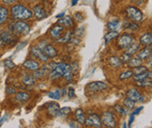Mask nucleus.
<instances>
[{
  "label": "nucleus",
  "instance_id": "f257e3e1",
  "mask_svg": "<svg viewBox=\"0 0 152 128\" xmlns=\"http://www.w3.org/2000/svg\"><path fill=\"white\" fill-rule=\"evenodd\" d=\"M10 12L14 19L19 20V21L30 19L33 16L32 11L30 9H28L27 8L25 7V6L20 5V4H17V5L13 6V7L11 8Z\"/></svg>",
  "mask_w": 152,
  "mask_h": 128
},
{
  "label": "nucleus",
  "instance_id": "f03ea898",
  "mask_svg": "<svg viewBox=\"0 0 152 128\" xmlns=\"http://www.w3.org/2000/svg\"><path fill=\"white\" fill-rule=\"evenodd\" d=\"M10 28L11 32H15L17 34H21V35H26L30 31V27L28 26V25L22 21L13 22V24L10 26Z\"/></svg>",
  "mask_w": 152,
  "mask_h": 128
},
{
  "label": "nucleus",
  "instance_id": "7ed1b4c3",
  "mask_svg": "<svg viewBox=\"0 0 152 128\" xmlns=\"http://www.w3.org/2000/svg\"><path fill=\"white\" fill-rule=\"evenodd\" d=\"M128 18L133 22H141L143 19V13L139 9L135 7H128L126 9Z\"/></svg>",
  "mask_w": 152,
  "mask_h": 128
},
{
  "label": "nucleus",
  "instance_id": "20e7f679",
  "mask_svg": "<svg viewBox=\"0 0 152 128\" xmlns=\"http://www.w3.org/2000/svg\"><path fill=\"white\" fill-rule=\"evenodd\" d=\"M101 121H102V124H103L108 128H115V126H116L115 116L112 112H110V111H104L102 113V116L101 118Z\"/></svg>",
  "mask_w": 152,
  "mask_h": 128
},
{
  "label": "nucleus",
  "instance_id": "39448f33",
  "mask_svg": "<svg viewBox=\"0 0 152 128\" xmlns=\"http://www.w3.org/2000/svg\"><path fill=\"white\" fill-rule=\"evenodd\" d=\"M85 124L87 126H92V127H96V128H101L102 127V121L101 118L99 117L98 114H90L88 116V118L86 119L85 121Z\"/></svg>",
  "mask_w": 152,
  "mask_h": 128
},
{
  "label": "nucleus",
  "instance_id": "423d86ee",
  "mask_svg": "<svg viewBox=\"0 0 152 128\" xmlns=\"http://www.w3.org/2000/svg\"><path fill=\"white\" fill-rule=\"evenodd\" d=\"M107 87L108 85L103 81H93L86 85V89L90 92H100L105 90Z\"/></svg>",
  "mask_w": 152,
  "mask_h": 128
},
{
  "label": "nucleus",
  "instance_id": "0eeeda50",
  "mask_svg": "<svg viewBox=\"0 0 152 128\" xmlns=\"http://www.w3.org/2000/svg\"><path fill=\"white\" fill-rule=\"evenodd\" d=\"M133 41V38L131 35L129 34H124L118 38V46L120 49H126L130 46Z\"/></svg>",
  "mask_w": 152,
  "mask_h": 128
},
{
  "label": "nucleus",
  "instance_id": "6e6552de",
  "mask_svg": "<svg viewBox=\"0 0 152 128\" xmlns=\"http://www.w3.org/2000/svg\"><path fill=\"white\" fill-rule=\"evenodd\" d=\"M126 95H127V97L128 98H130V99L133 100L134 102H136V101H142V95L140 94V92L135 89V88H132L129 90L127 93H126Z\"/></svg>",
  "mask_w": 152,
  "mask_h": 128
},
{
  "label": "nucleus",
  "instance_id": "1a4fd4ad",
  "mask_svg": "<svg viewBox=\"0 0 152 128\" xmlns=\"http://www.w3.org/2000/svg\"><path fill=\"white\" fill-rule=\"evenodd\" d=\"M33 13H34V16L36 17L38 20H42L47 17V12H46L45 9L40 5L35 6L33 9Z\"/></svg>",
  "mask_w": 152,
  "mask_h": 128
},
{
  "label": "nucleus",
  "instance_id": "9d476101",
  "mask_svg": "<svg viewBox=\"0 0 152 128\" xmlns=\"http://www.w3.org/2000/svg\"><path fill=\"white\" fill-rule=\"evenodd\" d=\"M31 54L35 58H37V59L42 61V62H47L48 61V57L43 54V51L40 50L39 48H32Z\"/></svg>",
  "mask_w": 152,
  "mask_h": 128
},
{
  "label": "nucleus",
  "instance_id": "9b49d317",
  "mask_svg": "<svg viewBox=\"0 0 152 128\" xmlns=\"http://www.w3.org/2000/svg\"><path fill=\"white\" fill-rule=\"evenodd\" d=\"M55 69L62 75V77H63L65 74H67L68 72L72 71L71 66H69V65H67V64H64V63L56 64V68H55Z\"/></svg>",
  "mask_w": 152,
  "mask_h": 128
},
{
  "label": "nucleus",
  "instance_id": "f8f14e48",
  "mask_svg": "<svg viewBox=\"0 0 152 128\" xmlns=\"http://www.w3.org/2000/svg\"><path fill=\"white\" fill-rule=\"evenodd\" d=\"M43 54L48 58H55L57 55L58 51H56V49L54 46L47 45V46H45V48L43 49Z\"/></svg>",
  "mask_w": 152,
  "mask_h": 128
},
{
  "label": "nucleus",
  "instance_id": "ddd939ff",
  "mask_svg": "<svg viewBox=\"0 0 152 128\" xmlns=\"http://www.w3.org/2000/svg\"><path fill=\"white\" fill-rule=\"evenodd\" d=\"M23 67L28 69V70L35 71L39 67V64L37 61H34V60H26L23 64Z\"/></svg>",
  "mask_w": 152,
  "mask_h": 128
},
{
  "label": "nucleus",
  "instance_id": "4468645a",
  "mask_svg": "<svg viewBox=\"0 0 152 128\" xmlns=\"http://www.w3.org/2000/svg\"><path fill=\"white\" fill-rule=\"evenodd\" d=\"M48 72H49L48 67H43L42 68L39 67L37 70H35L33 77H34V79H42L48 74Z\"/></svg>",
  "mask_w": 152,
  "mask_h": 128
},
{
  "label": "nucleus",
  "instance_id": "2eb2a0df",
  "mask_svg": "<svg viewBox=\"0 0 152 128\" xmlns=\"http://www.w3.org/2000/svg\"><path fill=\"white\" fill-rule=\"evenodd\" d=\"M57 22L61 26H66V27H69L73 25V21L71 16H63L61 19L58 20Z\"/></svg>",
  "mask_w": 152,
  "mask_h": 128
},
{
  "label": "nucleus",
  "instance_id": "dca6fc26",
  "mask_svg": "<svg viewBox=\"0 0 152 128\" xmlns=\"http://www.w3.org/2000/svg\"><path fill=\"white\" fill-rule=\"evenodd\" d=\"M151 54V49L150 47H145L143 50L140 51L137 54V58L140 60H145L147 59L148 57H149Z\"/></svg>",
  "mask_w": 152,
  "mask_h": 128
},
{
  "label": "nucleus",
  "instance_id": "f3484780",
  "mask_svg": "<svg viewBox=\"0 0 152 128\" xmlns=\"http://www.w3.org/2000/svg\"><path fill=\"white\" fill-rule=\"evenodd\" d=\"M62 31H63V26H61L60 25H57L56 26H54L52 29H51V36L55 38H59L61 34H62Z\"/></svg>",
  "mask_w": 152,
  "mask_h": 128
},
{
  "label": "nucleus",
  "instance_id": "a211bd4d",
  "mask_svg": "<svg viewBox=\"0 0 152 128\" xmlns=\"http://www.w3.org/2000/svg\"><path fill=\"white\" fill-rule=\"evenodd\" d=\"M0 38L3 40L4 44H11L12 42H14L13 36L8 32H2L1 35H0Z\"/></svg>",
  "mask_w": 152,
  "mask_h": 128
},
{
  "label": "nucleus",
  "instance_id": "6ab92c4d",
  "mask_svg": "<svg viewBox=\"0 0 152 128\" xmlns=\"http://www.w3.org/2000/svg\"><path fill=\"white\" fill-rule=\"evenodd\" d=\"M59 108H60L59 105H58L57 103L52 102L49 104V106H48V112L50 115L56 117V116H57V114H58V110H59Z\"/></svg>",
  "mask_w": 152,
  "mask_h": 128
},
{
  "label": "nucleus",
  "instance_id": "aec40b11",
  "mask_svg": "<svg viewBox=\"0 0 152 128\" xmlns=\"http://www.w3.org/2000/svg\"><path fill=\"white\" fill-rule=\"evenodd\" d=\"M140 43L143 45H150L152 43V35L151 33H145L140 38Z\"/></svg>",
  "mask_w": 152,
  "mask_h": 128
},
{
  "label": "nucleus",
  "instance_id": "412c9836",
  "mask_svg": "<svg viewBox=\"0 0 152 128\" xmlns=\"http://www.w3.org/2000/svg\"><path fill=\"white\" fill-rule=\"evenodd\" d=\"M9 11L5 7H0V25H3L4 22L8 20Z\"/></svg>",
  "mask_w": 152,
  "mask_h": 128
},
{
  "label": "nucleus",
  "instance_id": "4be33fe9",
  "mask_svg": "<svg viewBox=\"0 0 152 128\" xmlns=\"http://www.w3.org/2000/svg\"><path fill=\"white\" fill-rule=\"evenodd\" d=\"M108 28L110 30L115 31V32H118L120 27H121V22L118 20H115V21H112V22H109L108 25H107Z\"/></svg>",
  "mask_w": 152,
  "mask_h": 128
},
{
  "label": "nucleus",
  "instance_id": "5701e85b",
  "mask_svg": "<svg viewBox=\"0 0 152 128\" xmlns=\"http://www.w3.org/2000/svg\"><path fill=\"white\" fill-rule=\"evenodd\" d=\"M75 119L77 120V121L79 124H85V121H86V116L84 111L82 110L81 108H78L77 110L75 111Z\"/></svg>",
  "mask_w": 152,
  "mask_h": 128
},
{
  "label": "nucleus",
  "instance_id": "b1692460",
  "mask_svg": "<svg viewBox=\"0 0 152 128\" xmlns=\"http://www.w3.org/2000/svg\"><path fill=\"white\" fill-rule=\"evenodd\" d=\"M109 64H110L111 67L116 68V67H119L121 66L122 62L120 60V58L116 57V56H112V57L109 58Z\"/></svg>",
  "mask_w": 152,
  "mask_h": 128
},
{
  "label": "nucleus",
  "instance_id": "393cba45",
  "mask_svg": "<svg viewBox=\"0 0 152 128\" xmlns=\"http://www.w3.org/2000/svg\"><path fill=\"white\" fill-rule=\"evenodd\" d=\"M119 36L118 35V32H115V31H111L109 33H107L105 35L104 37V39H105V44H108L110 41H112V40L115 38H118Z\"/></svg>",
  "mask_w": 152,
  "mask_h": 128
},
{
  "label": "nucleus",
  "instance_id": "a878e982",
  "mask_svg": "<svg viewBox=\"0 0 152 128\" xmlns=\"http://www.w3.org/2000/svg\"><path fill=\"white\" fill-rule=\"evenodd\" d=\"M148 76L151 80V71H148V72H145V73H142V74L134 75L133 80L135 81H139V80H145V79H148Z\"/></svg>",
  "mask_w": 152,
  "mask_h": 128
},
{
  "label": "nucleus",
  "instance_id": "bb28decb",
  "mask_svg": "<svg viewBox=\"0 0 152 128\" xmlns=\"http://www.w3.org/2000/svg\"><path fill=\"white\" fill-rule=\"evenodd\" d=\"M29 98H30V96H29L28 94H26V93H18V94H16L15 95V99L17 101H20V102H25V101H27Z\"/></svg>",
  "mask_w": 152,
  "mask_h": 128
},
{
  "label": "nucleus",
  "instance_id": "cd10ccee",
  "mask_svg": "<svg viewBox=\"0 0 152 128\" xmlns=\"http://www.w3.org/2000/svg\"><path fill=\"white\" fill-rule=\"evenodd\" d=\"M138 49H139V45L138 44H135V43L132 44V43L128 48H126V52H125V54H127L129 55H132V54H135Z\"/></svg>",
  "mask_w": 152,
  "mask_h": 128
},
{
  "label": "nucleus",
  "instance_id": "c85d7f7f",
  "mask_svg": "<svg viewBox=\"0 0 152 128\" xmlns=\"http://www.w3.org/2000/svg\"><path fill=\"white\" fill-rule=\"evenodd\" d=\"M23 82L24 84L27 85V86H30V85H33L34 82H35V79L33 76L29 74H26L24 77H23Z\"/></svg>",
  "mask_w": 152,
  "mask_h": 128
},
{
  "label": "nucleus",
  "instance_id": "c756f323",
  "mask_svg": "<svg viewBox=\"0 0 152 128\" xmlns=\"http://www.w3.org/2000/svg\"><path fill=\"white\" fill-rule=\"evenodd\" d=\"M72 33L71 31H68L66 33V35L64 37L60 38H58L56 39V41L57 42H59V43H67L69 41H71L72 40Z\"/></svg>",
  "mask_w": 152,
  "mask_h": 128
},
{
  "label": "nucleus",
  "instance_id": "7c9ffc66",
  "mask_svg": "<svg viewBox=\"0 0 152 128\" xmlns=\"http://www.w3.org/2000/svg\"><path fill=\"white\" fill-rule=\"evenodd\" d=\"M128 65L129 67H139V66H141V64H142V61L138 59V58H130V60H129L128 62Z\"/></svg>",
  "mask_w": 152,
  "mask_h": 128
},
{
  "label": "nucleus",
  "instance_id": "2f4dec72",
  "mask_svg": "<svg viewBox=\"0 0 152 128\" xmlns=\"http://www.w3.org/2000/svg\"><path fill=\"white\" fill-rule=\"evenodd\" d=\"M133 71L132 73L134 75H137V74H142V73H145V72H148V67H144V66H139V67H133Z\"/></svg>",
  "mask_w": 152,
  "mask_h": 128
},
{
  "label": "nucleus",
  "instance_id": "473e14b6",
  "mask_svg": "<svg viewBox=\"0 0 152 128\" xmlns=\"http://www.w3.org/2000/svg\"><path fill=\"white\" fill-rule=\"evenodd\" d=\"M48 96L50 98H52V99H59V98L61 97L60 90L56 89V90H54L53 92H50L49 94H48Z\"/></svg>",
  "mask_w": 152,
  "mask_h": 128
},
{
  "label": "nucleus",
  "instance_id": "72a5a7b5",
  "mask_svg": "<svg viewBox=\"0 0 152 128\" xmlns=\"http://www.w3.org/2000/svg\"><path fill=\"white\" fill-rule=\"evenodd\" d=\"M71 112H72L71 108L65 107V108H59V110H58V114H57V116H68L69 114H71Z\"/></svg>",
  "mask_w": 152,
  "mask_h": 128
},
{
  "label": "nucleus",
  "instance_id": "f704fd0d",
  "mask_svg": "<svg viewBox=\"0 0 152 128\" xmlns=\"http://www.w3.org/2000/svg\"><path fill=\"white\" fill-rule=\"evenodd\" d=\"M136 84L140 87H148V86H151V80H148L145 79L142 80L136 81Z\"/></svg>",
  "mask_w": 152,
  "mask_h": 128
},
{
  "label": "nucleus",
  "instance_id": "c9c22d12",
  "mask_svg": "<svg viewBox=\"0 0 152 128\" xmlns=\"http://www.w3.org/2000/svg\"><path fill=\"white\" fill-rule=\"evenodd\" d=\"M134 105H135V102H134L133 100L130 99V98H126V99L124 100V106L129 108V109H132L134 108Z\"/></svg>",
  "mask_w": 152,
  "mask_h": 128
},
{
  "label": "nucleus",
  "instance_id": "e433bc0d",
  "mask_svg": "<svg viewBox=\"0 0 152 128\" xmlns=\"http://www.w3.org/2000/svg\"><path fill=\"white\" fill-rule=\"evenodd\" d=\"M61 77H62V75L58 71H56V69H55V70H52V72L50 73V79L53 80H58V79H60Z\"/></svg>",
  "mask_w": 152,
  "mask_h": 128
},
{
  "label": "nucleus",
  "instance_id": "4c0bfd02",
  "mask_svg": "<svg viewBox=\"0 0 152 128\" xmlns=\"http://www.w3.org/2000/svg\"><path fill=\"white\" fill-rule=\"evenodd\" d=\"M132 75H133L132 71H126V72H123L119 75V79L120 80H127L129 78L132 77Z\"/></svg>",
  "mask_w": 152,
  "mask_h": 128
},
{
  "label": "nucleus",
  "instance_id": "58836bf2",
  "mask_svg": "<svg viewBox=\"0 0 152 128\" xmlns=\"http://www.w3.org/2000/svg\"><path fill=\"white\" fill-rule=\"evenodd\" d=\"M4 66H5V67H7L9 69H13L15 67V64L10 59H6L4 61Z\"/></svg>",
  "mask_w": 152,
  "mask_h": 128
},
{
  "label": "nucleus",
  "instance_id": "ea45409f",
  "mask_svg": "<svg viewBox=\"0 0 152 128\" xmlns=\"http://www.w3.org/2000/svg\"><path fill=\"white\" fill-rule=\"evenodd\" d=\"M124 26L127 29H130V30H136V29H138V25L134 24V22H128Z\"/></svg>",
  "mask_w": 152,
  "mask_h": 128
},
{
  "label": "nucleus",
  "instance_id": "a19ab883",
  "mask_svg": "<svg viewBox=\"0 0 152 128\" xmlns=\"http://www.w3.org/2000/svg\"><path fill=\"white\" fill-rule=\"evenodd\" d=\"M115 109L118 112H119L121 115H126V114H127V111H126V110H125L123 108H122V107L118 106V105H116V106H115Z\"/></svg>",
  "mask_w": 152,
  "mask_h": 128
},
{
  "label": "nucleus",
  "instance_id": "79ce46f5",
  "mask_svg": "<svg viewBox=\"0 0 152 128\" xmlns=\"http://www.w3.org/2000/svg\"><path fill=\"white\" fill-rule=\"evenodd\" d=\"M130 58H131V55H129L127 54H124L123 55L121 56L120 60H121V62H128L129 60H130Z\"/></svg>",
  "mask_w": 152,
  "mask_h": 128
},
{
  "label": "nucleus",
  "instance_id": "37998d69",
  "mask_svg": "<svg viewBox=\"0 0 152 128\" xmlns=\"http://www.w3.org/2000/svg\"><path fill=\"white\" fill-rule=\"evenodd\" d=\"M68 95H69V98H72V97L75 96V91H74L73 88H69V94H68Z\"/></svg>",
  "mask_w": 152,
  "mask_h": 128
},
{
  "label": "nucleus",
  "instance_id": "c03bdc74",
  "mask_svg": "<svg viewBox=\"0 0 152 128\" xmlns=\"http://www.w3.org/2000/svg\"><path fill=\"white\" fill-rule=\"evenodd\" d=\"M17 1V0H2V2L6 5H11Z\"/></svg>",
  "mask_w": 152,
  "mask_h": 128
},
{
  "label": "nucleus",
  "instance_id": "a18cd8bd",
  "mask_svg": "<svg viewBox=\"0 0 152 128\" xmlns=\"http://www.w3.org/2000/svg\"><path fill=\"white\" fill-rule=\"evenodd\" d=\"M143 109V107H140V108H136L135 110H134V111L132 112V115H137V114H139L140 113V111H141V110Z\"/></svg>",
  "mask_w": 152,
  "mask_h": 128
},
{
  "label": "nucleus",
  "instance_id": "49530a36",
  "mask_svg": "<svg viewBox=\"0 0 152 128\" xmlns=\"http://www.w3.org/2000/svg\"><path fill=\"white\" fill-rule=\"evenodd\" d=\"M133 121H134V115H131V117H130V121H129V126H132V124L133 123Z\"/></svg>",
  "mask_w": 152,
  "mask_h": 128
},
{
  "label": "nucleus",
  "instance_id": "de8ad7c7",
  "mask_svg": "<svg viewBox=\"0 0 152 128\" xmlns=\"http://www.w3.org/2000/svg\"><path fill=\"white\" fill-rule=\"evenodd\" d=\"M9 94H14L15 93V89L14 88H8V91H7Z\"/></svg>",
  "mask_w": 152,
  "mask_h": 128
},
{
  "label": "nucleus",
  "instance_id": "09e8293b",
  "mask_svg": "<svg viewBox=\"0 0 152 128\" xmlns=\"http://www.w3.org/2000/svg\"><path fill=\"white\" fill-rule=\"evenodd\" d=\"M133 2H135L137 5H141L143 3V0H133Z\"/></svg>",
  "mask_w": 152,
  "mask_h": 128
},
{
  "label": "nucleus",
  "instance_id": "8fccbe9b",
  "mask_svg": "<svg viewBox=\"0 0 152 128\" xmlns=\"http://www.w3.org/2000/svg\"><path fill=\"white\" fill-rule=\"evenodd\" d=\"M77 2H78V0H72V6H75L76 4H77Z\"/></svg>",
  "mask_w": 152,
  "mask_h": 128
},
{
  "label": "nucleus",
  "instance_id": "3c124183",
  "mask_svg": "<svg viewBox=\"0 0 152 128\" xmlns=\"http://www.w3.org/2000/svg\"><path fill=\"white\" fill-rule=\"evenodd\" d=\"M64 15H65V13H60V14L56 15V18H61V17H63Z\"/></svg>",
  "mask_w": 152,
  "mask_h": 128
},
{
  "label": "nucleus",
  "instance_id": "603ef678",
  "mask_svg": "<svg viewBox=\"0 0 152 128\" xmlns=\"http://www.w3.org/2000/svg\"><path fill=\"white\" fill-rule=\"evenodd\" d=\"M4 45V42H3V40L0 38V47H1V46H3Z\"/></svg>",
  "mask_w": 152,
  "mask_h": 128
},
{
  "label": "nucleus",
  "instance_id": "864d4df0",
  "mask_svg": "<svg viewBox=\"0 0 152 128\" xmlns=\"http://www.w3.org/2000/svg\"><path fill=\"white\" fill-rule=\"evenodd\" d=\"M123 128H128V127H127V124H126V123H124V124H123Z\"/></svg>",
  "mask_w": 152,
  "mask_h": 128
}]
</instances>
